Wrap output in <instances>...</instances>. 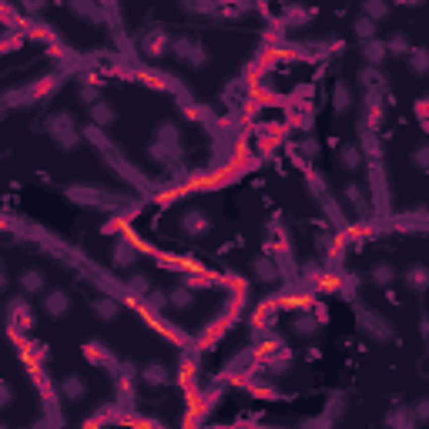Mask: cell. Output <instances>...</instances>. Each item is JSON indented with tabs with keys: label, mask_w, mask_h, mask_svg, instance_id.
I'll return each instance as SVG.
<instances>
[{
	"label": "cell",
	"mask_w": 429,
	"mask_h": 429,
	"mask_svg": "<svg viewBox=\"0 0 429 429\" xmlns=\"http://www.w3.org/2000/svg\"><path fill=\"white\" fill-rule=\"evenodd\" d=\"M382 54H386L382 44H369V47H366V57H369V61H382Z\"/></svg>",
	"instance_id": "3"
},
{
	"label": "cell",
	"mask_w": 429,
	"mask_h": 429,
	"mask_svg": "<svg viewBox=\"0 0 429 429\" xmlns=\"http://www.w3.org/2000/svg\"><path fill=\"white\" fill-rule=\"evenodd\" d=\"M369 14L372 17H386V3H369Z\"/></svg>",
	"instance_id": "9"
},
{
	"label": "cell",
	"mask_w": 429,
	"mask_h": 429,
	"mask_svg": "<svg viewBox=\"0 0 429 429\" xmlns=\"http://www.w3.org/2000/svg\"><path fill=\"white\" fill-rule=\"evenodd\" d=\"M81 392H84L81 379H67V396H81Z\"/></svg>",
	"instance_id": "4"
},
{
	"label": "cell",
	"mask_w": 429,
	"mask_h": 429,
	"mask_svg": "<svg viewBox=\"0 0 429 429\" xmlns=\"http://www.w3.org/2000/svg\"><path fill=\"white\" fill-rule=\"evenodd\" d=\"M342 158H346V165H349V168L359 165V151H356V148H346V154H342Z\"/></svg>",
	"instance_id": "6"
},
{
	"label": "cell",
	"mask_w": 429,
	"mask_h": 429,
	"mask_svg": "<svg viewBox=\"0 0 429 429\" xmlns=\"http://www.w3.org/2000/svg\"><path fill=\"white\" fill-rule=\"evenodd\" d=\"M148 382H165V369L151 366V369H148Z\"/></svg>",
	"instance_id": "5"
},
{
	"label": "cell",
	"mask_w": 429,
	"mask_h": 429,
	"mask_svg": "<svg viewBox=\"0 0 429 429\" xmlns=\"http://www.w3.org/2000/svg\"><path fill=\"white\" fill-rule=\"evenodd\" d=\"M372 278H379V282H389V278H392L389 265H379V272H372Z\"/></svg>",
	"instance_id": "8"
},
{
	"label": "cell",
	"mask_w": 429,
	"mask_h": 429,
	"mask_svg": "<svg viewBox=\"0 0 429 429\" xmlns=\"http://www.w3.org/2000/svg\"><path fill=\"white\" fill-rule=\"evenodd\" d=\"M171 295H175L171 302L178 305V308H184V305H191V292H188V289H175V292H171Z\"/></svg>",
	"instance_id": "2"
},
{
	"label": "cell",
	"mask_w": 429,
	"mask_h": 429,
	"mask_svg": "<svg viewBox=\"0 0 429 429\" xmlns=\"http://www.w3.org/2000/svg\"><path fill=\"white\" fill-rule=\"evenodd\" d=\"M47 312H54V315L67 312V299H64V292H54V295H47Z\"/></svg>",
	"instance_id": "1"
},
{
	"label": "cell",
	"mask_w": 429,
	"mask_h": 429,
	"mask_svg": "<svg viewBox=\"0 0 429 429\" xmlns=\"http://www.w3.org/2000/svg\"><path fill=\"white\" fill-rule=\"evenodd\" d=\"M272 275H275L272 262H258V278H272Z\"/></svg>",
	"instance_id": "7"
},
{
	"label": "cell",
	"mask_w": 429,
	"mask_h": 429,
	"mask_svg": "<svg viewBox=\"0 0 429 429\" xmlns=\"http://www.w3.org/2000/svg\"><path fill=\"white\" fill-rule=\"evenodd\" d=\"M0 406H10V389L0 382Z\"/></svg>",
	"instance_id": "10"
},
{
	"label": "cell",
	"mask_w": 429,
	"mask_h": 429,
	"mask_svg": "<svg viewBox=\"0 0 429 429\" xmlns=\"http://www.w3.org/2000/svg\"><path fill=\"white\" fill-rule=\"evenodd\" d=\"M359 34H362V37H369V34H372V24H369V20H359Z\"/></svg>",
	"instance_id": "11"
}]
</instances>
